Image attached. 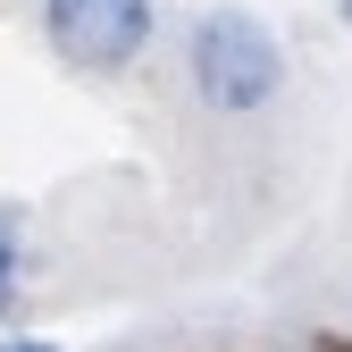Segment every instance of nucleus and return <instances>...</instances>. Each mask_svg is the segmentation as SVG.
I'll list each match as a JSON object with an SVG mask.
<instances>
[{"label":"nucleus","instance_id":"obj_2","mask_svg":"<svg viewBox=\"0 0 352 352\" xmlns=\"http://www.w3.org/2000/svg\"><path fill=\"white\" fill-rule=\"evenodd\" d=\"M160 9L151 0H42V42L76 67V76H118L143 59Z\"/></svg>","mask_w":352,"mask_h":352},{"label":"nucleus","instance_id":"obj_5","mask_svg":"<svg viewBox=\"0 0 352 352\" xmlns=\"http://www.w3.org/2000/svg\"><path fill=\"white\" fill-rule=\"evenodd\" d=\"M344 17H352V0H344Z\"/></svg>","mask_w":352,"mask_h":352},{"label":"nucleus","instance_id":"obj_3","mask_svg":"<svg viewBox=\"0 0 352 352\" xmlns=\"http://www.w3.org/2000/svg\"><path fill=\"white\" fill-rule=\"evenodd\" d=\"M17 235H25V210H0V319H17V269H25V252H17Z\"/></svg>","mask_w":352,"mask_h":352},{"label":"nucleus","instance_id":"obj_1","mask_svg":"<svg viewBox=\"0 0 352 352\" xmlns=\"http://www.w3.org/2000/svg\"><path fill=\"white\" fill-rule=\"evenodd\" d=\"M185 76H193V101L201 109L252 118V109H269L285 93V51H277V34L260 25L252 9L218 0V9H201L193 34H185Z\"/></svg>","mask_w":352,"mask_h":352},{"label":"nucleus","instance_id":"obj_4","mask_svg":"<svg viewBox=\"0 0 352 352\" xmlns=\"http://www.w3.org/2000/svg\"><path fill=\"white\" fill-rule=\"evenodd\" d=\"M0 352H59L51 336H0Z\"/></svg>","mask_w":352,"mask_h":352}]
</instances>
